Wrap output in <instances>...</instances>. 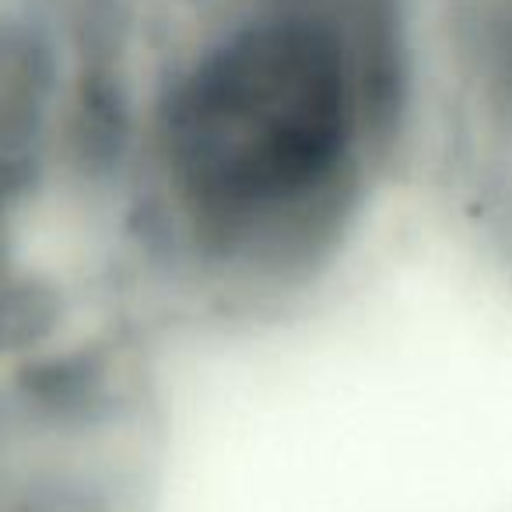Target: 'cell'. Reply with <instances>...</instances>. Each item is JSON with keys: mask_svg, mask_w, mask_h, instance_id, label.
<instances>
[{"mask_svg": "<svg viewBox=\"0 0 512 512\" xmlns=\"http://www.w3.org/2000/svg\"><path fill=\"white\" fill-rule=\"evenodd\" d=\"M22 411V404L11 397H0V442H4V435H8L11 421H15V414Z\"/></svg>", "mask_w": 512, "mask_h": 512, "instance_id": "6da1fadb", "label": "cell"}]
</instances>
